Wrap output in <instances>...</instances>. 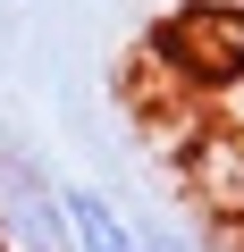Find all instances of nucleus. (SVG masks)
Masks as SVG:
<instances>
[{
  "instance_id": "f03ea898",
  "label": "nucleus",
  "mask_w": 244,
  "mask_h": 252,
  "mask_svg": "<svg viewBox=\"0 0 244 252\" xmlns=\"http://www.w3.org/2000/svg\"><path fill=\"white\" fill-rule=\"evenodd\" d=\"M0 252H68L59 185H42L26 160H0Z\"/></svg>"
},
{
  "instance_id": "f257e3e1",
  "label": "nucleus",
  "mask_w": 244,
  "mask_h": 252,
  "mask_svg": "<svg viewBox=\"0 0 244 252\" xmlns=\"http://www.w3.org/2000/svg\"><path fill=\"white\" fill-rule=\"evenodd\" d=\"M59 227H68V252H194L177 227L127 210L101 185H59Z\"/></svg>"
},
{
  "instance_id": "7ed1b4c3",
  "label": "nucleus",
  "mask_w": 244,
  "mask_h": 252,
  "mask_svg": "<svg viewBox=\"0 0 244 252\" xmlns=\"http://www.w3.org/2000/svg\"><path fill=\"white\" fill-rule=\"evenodd\" d=\"M227 227H236V252H244V202H236V219H227Z\"/></svg>"
}]
</instances>
